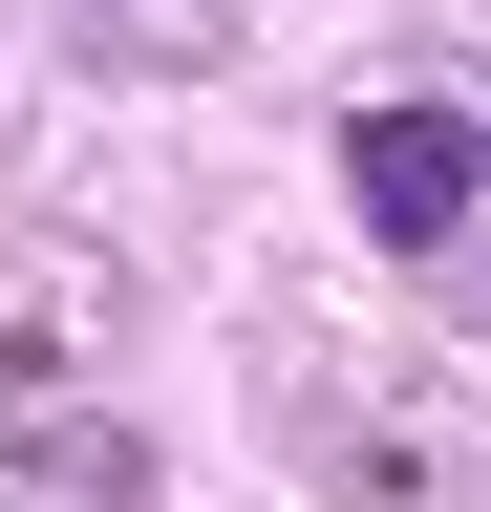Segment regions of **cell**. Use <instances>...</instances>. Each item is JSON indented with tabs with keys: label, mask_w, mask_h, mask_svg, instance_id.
Returning <instances> with one entry per match:
<instances>
[{
	"label": "cell",
	"mask_w": 491,
	"mask_h": 512,
	"mask_svg": "<svg viewBox=\"0 0 491 512\" xmlns=\"http://www.w3.org/2000/svg\"><path fill=\"white\" fill-rule=\"evenodd\" d=\"M342 192H363V235L427 256V235L491 214V128H470V107H363V128H342Z\"/></svg>",
	"instance_id": "6da1fadb"
}]
</instances>
